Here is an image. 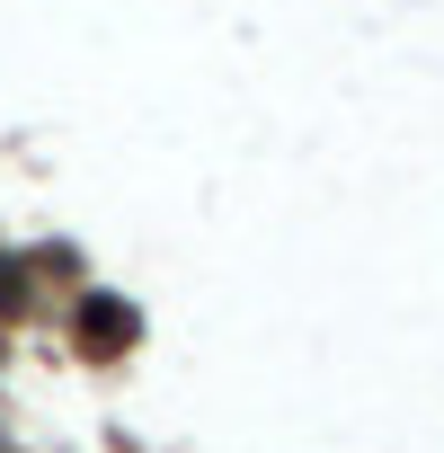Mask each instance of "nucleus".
<instances>
[{
    "mask_svg": "<svg viewBox=\"0 0 444 453\" xmlns=\"http://www.w3.org/2000/svg\"><path fill=\"white\" fill-rule=\"evenodd\" d=\"M80 347H89V356L134 347V311H125V303H89V311H80Z\"/></svg>",
    "mask_w": 444,
    "mask_h": 453,
    "instance_id": "f257e3e1",
    "label": "nucleus"
}]
</instances>
